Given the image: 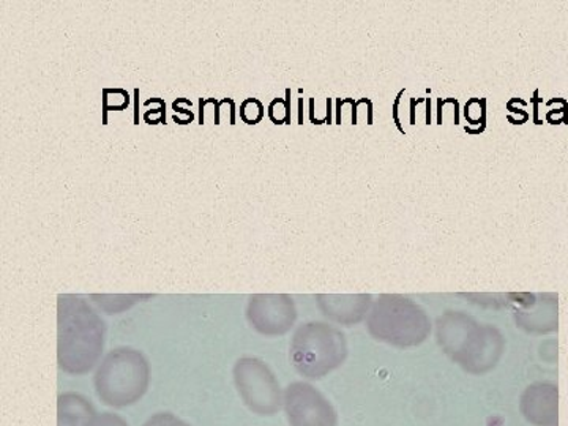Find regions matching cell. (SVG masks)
Listing matches in <instances>:
<instances>
[{"label": "cell", "mask_w": 568, "mask_h": 426, "mask_svg": "<svg viewBox=\"0 0 568 426\" xmlns=\"http://www.w3.org/2000/svg\"><path fill=\"white\" fill-rule=\"evenodd\" d=\"M58 362L62 372L81 376L99 364L104 346L102 317L74 295L59 297Z\"/></svg>", "instance_id": "cell-1"}, {"label": "cell", "mask_w": 568, "mask_h": 426, "mask_svg": "<svg viewBox=\"0 0 568 426\" xmlns=\"http://www.w3.org/2000/svg\"><path fill=\"white\" fill-rule=\"evenodd\" d=\"M151 369L140 351L119 347L108 354L93 377L97 395L104 405L126 407L140 402L149 388Z\"/></svg>", "instance_id": "cell-2"}, {"label": "cell", "mask_w": 568, "mask_h": 426, "mask_svg": "<svg viewBox=\"0 0 568 426\" xmlns=\"http://www.w3.org/2000/svg\"><path fill=\"white\" fill-rule=\"evenodd\" d=\"M346 354L345 336L325 324L304 325L291 343L294 368L308 379H323L345 362Z\"/></svg>", "instance_id": "cell-3"}, {"label": "cell", "mask_w": 568, "mask_h": 426, "mask_svg": "<svg viewBox=\"0 0 568 426\" xmlns=\"http://www.w3.org/2000/svg\"><path fill=\"white\" fill-rule=\"evenodd\" d=\"M428 320L416 305L403 298L384 297L369 317L376 338L398 346H413L428 334Z\"/></svg>", "instance_id": "cell-4"}, {"label": "cell", "mask_w": 568, "mask_h": 426, "mask_svg": "<svg viewBox=\"0 0 568 426\" xmlns=\"http://www.w3.org/2000/svg\"><path fill=\"white\" fill-rule=\"evenodd\" d=\"M473 332L474 328L467 321L455 317L447 321L444 328L440 327V339L447 353L452 354L463 368L474 375H484L496 365L499 358V339L491 332L473 339Z\"/></svg>", "instance_id": "cell-5"}, {"label": "cell", "mask_w": 568, "mask_h": 426, "mask_svg": "<svg viewBox=\"0 0 568 426\" xmlns=\"http://www.w3.org/2000/svg\"><path fill=\"white\" fill-rule=\"evenodd\" d=\"M234 384L245 406L257 416H275L284 394L274 373L257 358H241L234 366Z\"/></svg>", "instance_id": "cell-6"}, {"label": "cell", "mask_w": 568, "mask_h": 426, "mask_svg": "<svg viewBox=\"0 0 568 426\" xmlns=\"http://www.w3.org/2000/svg\"><path fill=\"white\" fill-rule=\"evenodd\" d=\"M284 413L291 426H336L335 407L312 384L294 383L286 387Z\"/></svg>", "instance_id": "cell-7"}, {"label": "cell", "mask_w": 568, "mask_h": 426, "mask_svg": "<svg viewBox=\"0 0 568 426\" xmlns=\"http://www.w3.org/2000/svg\"><path fill=\"white\" fill-rule=\"evenodd\" d=\"M250 324L264 335H283L293 327L295 308L286 295H254L246 310Z\"/></svg>", "instance_id": "cell-8"}, {"label": "cell", "mask_w": 568, "mask_h": 426, "mask_svg": "<svg viewBox=\"0 0 568 426\" xmlns=\"http://www.w3.org/2000/svg\"><path fill=\"white\" fill-rule=\"evenodd\" d=\"M521 413L536 426H558V387L536 384L521 396Z\"/></svg>", "instance_id": "cell-9"}, {"label": "cell", "mask_w": 568, "mask_h": 426, "mask_svg": "<svg viewBox=\"0 0 568 426\" xmlns=\"http://www.w3.org/2000/svg\"><path fill=\"white\" fill-rule=\"evenodd\" d=\"M95 409L85 396L65 392L58 398V426H88Z\"/></svg>", "instance_id": "cell-10"}, {"label": "cell", "mask_w": 568, "mask_h": 426, "mask_svg": "<svg viewBox=\"0 0 568 426\" xmlns=\"http://www.w3.org/2000/svg\"><path fill=\"white\" fill-rule=\"evenodd\" d=\"M320 304L323 306L325 315L334 317L335 321L343 324H353L362 320L368 297L357 295V297H334V295H321Z\"/></svg>", "instance_id": "cell-11"}, {"label": "cell", "mask_w": 568, "mask_h": 426, "mask_svg": "<svg viewBox=\"0 0 568 426\" xmlns=\"http://www.w3.org/2000/svg\"><path fill=\"white\" fill-rule=\"evenodd\" d=\"M142 426H190L182 418L175 417L171 413H159L149 418Z\"/></svg>", "instance_id": "cell-12"}, {"label": "cell", "mask_w": 568, "mask_h": 426, "mask_svg": "<svg viewBox=\"0 0 568 426\" xmlns=\"http://www.w3.org/2000/svg\"><path fill=\"white\" fill-rule=\"evenodd\" d=\"M88 426H129V424L118 414L102 413L95 414Z\"/></svg>", "instance_id": "cell-13"}]
</instances>
